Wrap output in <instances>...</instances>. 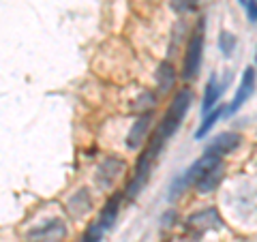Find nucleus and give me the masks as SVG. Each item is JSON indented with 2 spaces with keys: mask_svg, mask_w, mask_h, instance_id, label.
Masks as SVG:
<instances>
[{
  "mask_svg": "<svg viewBox=\"0 0 257 242\" xmlns=\"http://www.w3.org/2000/svg\"><path fill=\"white\" fill-rule=\"evenodd\" d=\"M221 92H223V84H219L216 75H210V79H208V84H206V92H204V105H202L204 114L214 109V105L219 103Z\"/></svg>",
  "mask_w": 257,
  "mask_h": 242,
  "instance_id": "14",
  "label": "nucleus"
},
{
  "mask_svg": "<svg viewBox=\"0 0 257 242\" xmlns=\"http://www.w3.org/2000/svg\"><path fill=\"white\" fill-rule=\"evenodd\" d=\"M124 167L126 163L122 159H118V157H107V159H103L99 167H96V172H94V182H96V187L103 189V191H107L111 189V184H114L118 180V176L124 172Z\"/></svg>",
  "mask_w": 257,
  "mask_h": 242,
  "instance_id": "5",
  "label": "nucleus"
},
{
  "mask_svg": "<svg viewBox=\"0 0 257 242\" xmlns=\"http://www.w3.org/2000/svg\"><path fill=\"white\" fill-rule=\"evenodd\" d=\"M204 30L206 22L199 20L195 32H193L191 41L187 45V54H184V64H182V79H193L199 73L202 67V56H204Z\"/></svg>",
  "mask_w": 257,
  "mask_h": 242,
  "instance_id": "3",
  "label": "nucleus"
},
{
  "mask_svg": "<svg viewBox=\"0 0 257 242\" xmlns=\"http://www.w3.org/2000/svg\"><path fill=\"white\" fill-rule=\"evenodd\" d=\"M92 206H94L92 204V195H90V191L88 189H79L67 201V210H69V214L73 216V219H84V216L92 210Z\"/></svg>",
  "mask_w": 257,
  "mask_h": 242,
  "instance_id": "11",
  "label": "nucleus"
},
{
  "mask_svg": "<svg viewBox=\"0 0 257 242\" xmlns=\"http://www.w3.org/2000/svg\"><path fill=\"white\" fill-rule=\"evenodd\" d=\"M244 9L251 22H257V0H244Z\"/></svg>",
  "mask_w": 257,
  "mask_h": 242,
  "instance_id": "21",
  "label": "nucleus"
},
{
  "mask_svg": "<svg viewBox=\"0 0 257 242\" xmlns=\"http://www.w3.org/2000/svg\"><path fill=\"white\" fill-rule=\"evenodd\" d=\"M221 163V157H214V155H204L199 157L195 163H193L187 172H182L178 178H176L174 182H172V189H170V197L172 199H176L180 195V193H184L189 187H195V182L202 178V176L208 172V169H212L214 165H219Z\"/></svg>",
  "mask_w": 257,
  "mask_h": 242,
  "instance_id": "2",
  "label": "nucleus"
},
{
  "mask_svg": "<svg viewBox=\"0 0 257 242\" xmlns=\"http://www.w3.org/2000/svg\"><path fill=\"white\" fill-rule=\"evenodd\" d=\"M103 236H105V231H103L99 225H96L94 221L88 225L86 231H84V236H82V242H101Z\"/></svg>",
  "mask_w": 257,
  "mask_h": 242,
  "instance_id": "19",
  "label": "nucleus"
},
{
  "mask_svg": "<svg viewBox=\"0 0 257 242\" xmlns=\"http://www.w3.org/2000/svg\"><path fill=\"white\" fill-rule=\"evenodd\" d=\"M120 201H122V193H114L109 199H107V204L103 206V210L99 212V216H96V225L103 229V231H107L111 229V225L116 223V216H118V210H120Z\"/></svg>",
  "mask_w": 257,
  "mask_h": 242,
  "instance_id": "12",
  "label": "nucleus"
},
{
  "mask_svg": "<svg viewBox=\"0 0 257 242\" xmlns=\"http://www.w3.org/2000/svg\"><path fill=\"white\" fill-rule=\"evenodd\" d=\"M255 58H257V54H255Z\"/></svg>",
  "mask_w": 257,
  "mask_h": 242,
  "instance_id": "22",
  "label": "nucleus"
},
{
  "mask_svg": "<svg viewBox=\"0 0 257 242\" xmlns=\"http://www.w3.org/2000/svg\"><path fill=\"white\" fill-rule=\"evenodd\" d=\"M152 157H148L146 152L138 159V163H135V172H133V178L131 182H128V187H126V197L128 201H133L135 197L140 195V191L146 187V182H148V176H150V167H152Z\"/></svg>",
  "mask_w": 257,
  "mask_h": 242,
  "instance_id": "7",
  "label": "nucleus"
},
{
  "mask_svg": "<svg viewBox=\"0 0 257 242\" xmlns=\"http://www.w3.org/2000/svg\"><path fill=\"white\" fill-rule=\"evenodd\" d=\"M253 90H255V69H253V67H246L244 73H242V79H240L238 92H236L234 101H231L229 107H227V114H229V116L236 114V111L248 101V96L253 94Z\"/></svg>",
  "mask_w": 257,
  "mask_h": 242,
  "instance_id": "9",
  "label": "nucleus"
},
{
  "mask_svg": "<svg viewBox=\"0 0 257 242\" xmlns=\"http://www.w3.org/2000/svg\"><path fill=\"white\" fill-rule=\"evenodd\" d=\"M191 105H193V92L189 90V88H182L180 92H176L170 109H167V114L163 116V123H161L157 127V131H155L161 140L167 142L176 131H178V127L182 125V120H184V116H187Z\"/></svg>",
  "mask_w": 257,
  "mask_h": 242,
  "instance_id": "1",
  "label": "nucleus"
},
{
  "mask_svg": "<svg viewBox=\"0 0 257 242\" xmlns=\"http://www.w3.org/2000/svg\"><path fill=\"white\" fill-rule=\"evenodd\" d=\"M219 50L223 52V56H227V58L234 54V50H236V37L231 35V32L223 30L219 35Z\"/></svg>",
  "mask_w": 257,
  "mask_h": 242,
  "instance_id": "17",
  "label": "nucleus"
},
{
  "mask_svg": "<svg viewBox=\"0 0 257 242\" xmlns=\"http://www.w3.org/2000/svg\"><path fill=\"white\" fill-rule=\"evenodd\" d=\"M176 84V69L172 67L170 62H163L157 71V86L161 92L172 90V86Z\"/></svg>",
  "mask_w": 257,
  "mask_h": 242,
  "instance_id": "15",
  "label": "nucleus"
},
{
  "mask_svg": "<svg viewBox=\"0 0 257 242\" xmlns=\"http://www.w3.org/2000/svg\"><path fill=\"white\" fill-rule=\"evenodd\" d=\"M240 142H242V137L238 133H219L216 137H212V142L206 146V155H214V157H225L229 155V152H234Z\"/></svg>",
  "mask_w": 257,
  "mask_h": 242,
  "instance_id": "10",
  "label": "nucleus"
},
{
  "mask_svg": "<svg viewBox=\"0 0 257 242\" xmlns=\"http://www.w3.org/2000/svg\"><path fill=\"white\" fill-rule=\"evenodd\" d=\"M155 105H157V96L152 94V92H148V90H146V92H142V94H140V99L135 101V105H133V107L146 114V107L152 111V107H155Z\"/></svg>",
  "mask_w": 257,
  "mask_h": 242,
  "instance_id": "18",
  "label": "nucleus"
},
{
  "mask_svg": "<svg viewBox=\"0 0 257 242\" xmlns=\"http://www.w3.org/2000/svg\"><path fill=\"white\" fill-rule=\"evenodd\" d=\"M187 227L195 233H204V231H212V229H221L223 227V219L216 208H204L195 214H191L187 219Z\"/></svg>",
  "mask_w": 257,
  "mask_h": 242,
  "instance_id": "6",
  "label": "nucleus"
},
{
  "mask_svg": "<svg viewBox=\"0 0 257 242\" xmlns=\"http://www.w3.org/2000/svg\"><path fill=\"white\" fill-rule=\"evenodd\" d=\"M199 5V0H172V9L176 13H189V11H195Z\"/></svg>",
  "mask_w": 257,
  "mask_h": 242,
  "instance_id": "20",
  "label": "nucleus"
},
{
  "mask_svg": "<svg viewBox=\"0 0 257 242\" xmlns=\"http://www.w3.org/2000/svg\"><path fill=\"white\" fill-rule=\"evenodd\" d=\"M221 114H223V107L221 105H216L214 107V111H210V114H206V118H204V123L197 127V131H195V140H204V137L208 135V131L216 125V120L221 118Z\"/></svg>",
  "mask_w": 257,
  "mask_h": 242,
  "instance_id": "16",
  "label": "nucleus"
},
{
  "mask_svg": "<svg viewBox=\"0 0 257 242\" xmlns=\"http://www.w3.org/2000/svg\"><path fill=\"white\" fill-rule=\"evenodd\" d=\"M150 127H152V111H146V114H142V116L133 123L131 131H128V135H126V148H128V150L142 148L144 144H146V140H148Z\"/></svg>",
  "mask_w": 257,
  "mask_h": 242,
  "instance_id": "8",
  "label": "nucleus"
},
{
  "mask_svg": "<svg viewBox=\"0 0 257 242\" xmlns=\"http://www.w3.org/2000/svg\"><path fill=\"white\" fill-rule=\"evenodd\" d=\"M67 233H69L67 223L58 219V216H54V219L28 229L26 242H64L67 240Z\"/></svg>",
  "mask_w": 257,
  "mask_h": 242,
  "instance_id": "4",
  "label": "nucleus"
},
{
  "mask_svg": "<svg viewBox=\"0 0 257 242\" xmlns=\"http://www.w3.org/2000/svg\"><path fill=\"white\" fill-rule=\"evenodd\" d=\"M223 176H225V165H223V161H221L219 165H214L212 169H208V172L202 176V178L195 182V189H197L199 193H210V191H214V189L221 184Z\"/></svg>",
  "mask_w": 257,
  "mask_h": 242,
  "instance_id": "13",
  "label": "nucleus"
}]
</instances>
